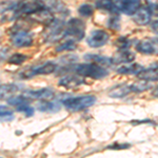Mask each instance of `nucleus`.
I'll return each instance as SVG.
<instances>
[{
  "label": "nucleus",
  "instance_id": "1",
  "mask_svg": "<svg viewBox=\"0 0 158 158\" xmlns=\"http://www.w3.org/2000/svg\"><path fill=\"white\" fill-rule=\"evenodd\" d=\"M140 0H98L96 6L103 11L118 14L134 15L140 7Z\"/></svg>",
  "mask_w": 158,
  "mask_h": 158
},
{
  "label": "nucleus",
  "instance_id": "2",
  "mask_svg": "<svg viewBox=\"0 0 158 158\" xmlns=\"http://www.w3.org/2000/svg\"><path fill=\"white\" fill-rule=\"evenodd\" d=\"M74 70L76 74L81 77H89L93 79H102L108 75V71L106 69L94 62L80 63L76 65Z\"/></svg>",
  "mask_w": 158,
  "mask_h": 158
},
{
  "label": "nucleus",
  "instance_id": "3",
  "mask_svg": "<svg viewBox=\"0 0 158 158\" xmlns=\"http://www.w3.org/2000/svg\"><path fill=\"white\" fill-rule=\"evenodd\" d=\"M96 102V97L93 95H83L78 97H70L63 100V106L71 112H78L90 108Z\"/></svg>",
  "mask_w": 158,
  "mask_h": 158
},
{
  "label": "nucleus",
  "instance_id": "4",
  "mask_svg": "<svg viewBox=\"0 0 158 158\" xmlns=\"http://www.w3.org/2000/svg\"><path fill=\"white\" fill-rule=\"evenodd\" d=\"M85 24L82 20L78 18H73L65 23V35L69 40L79 41L85 37Z\"/></svg>",
  "mask_w": 158,
  "mask_h": 158
},
{
  "label": "nucleus",
  "instance_id": "5",
  "mask_svg": "<svg viewBox=\"0 0 158 158\" xmlns=\"http://www.w3.org/2000/svg\"><path fill=\"white\" fill-rule=\"evenodd\" d=\"M65 35V23L62 20L55 19L43 32V37L49 42H56Z\"/></svg>",
  "mask_w": 158,
  "mask_h": 158
},
{
  "label": "nucleus",
  "instance_id": "6",
  "mask_svg": "<svg viewBox=\"0 0 158 158\" xmlns=\"http://www.w3.org/2000/svg\"><path fill=\"white\" fill-rule=\"evenodd\" d=\"M45 9L42 0H20L16 4V14L33 15Z\"/></svg>",
  "mask_w": 158,
  "mask_h": 158
},
{
  "label": "nucleus",
  "instance_id": "7",
  "mask_svg": "<svg viewBox=\"0 0 158 158\" xmlns=\"http://www.w3.org/2000/svg\"><path fill=\"white\" fill-rule=\"evenodd\" d=\"M136 50L144 55L158 54V37L144 38L140 40L136 45Z\"/></svg>",
  "mask_w": 158,
  "mask_h": 158
},
{
  "label": "nucleus",
  "instance_id": "8",
  "mask_svg": "<svg viewBox=\"0 0 158 158\" xmlns=\"http://www.w3.org/2000/svg\"><path fill=\"white\" fill-rule=\"evenodd\" d=\"M12 43L16 48L30 47L33 43V35L25 30H19L12 36Z\"/></svg>",
  "mask_w": 158,
  "mask_h": 158
},
{
  "label": "nucleus",
  "instance_id": "9",
  "mask_svg": "<svg viewBox=\"0 0 158 158\" xmlns=\"http://www.w3.org/2000/svg\"><path fill=\"white\" fill-rule=\"evenodd\" d=\"M56 63L52 62V61H48V62L43 63L40 67H36L31 69L30 71H25L24 74H22L24 78H30L33 77V76L36 75H48V74H52L56 71Z\"/></svg>",
  "mask_w": 158,
  "mask_h": 158
},
{
  "label": "nucleus",
  "instance_id": "10",
  "mask_svg": "<svg viewBox=\"0 0 158 158\" xmlns=\"http://www.w3.org/2000/svg\"><path fill=\"white\" fill-rule=\"evenodd\" d=\"M109 34L106 31L96 30L91 33L88 38V44L91 48H101L109 41Z\"/></svg>",
  "mask_w": 158,
  "mask_h": 158
},
{
  "label": "nucleus",
  "instance_id": "11",
  "mask_svg": "<svg viewBox=\"0 0 158 158\" xmlns=\"http://www.w3.org/2000/svg\"><path fill=\"white\" fill-rule=\"evenodd\" d=\"M152 17V10L149 6H140L133 15V20L138 25H147L150 23Z\"/></svg>",
  "mask_w": 158,
  "mask_h": 158
},
{
  "label": "nucleus",
  "instance_id": "12",
  "mask_svg": "<svg viewBox=\"0 0 158 158\" xmlns=\"http://www.w3.org/2000/svg\"><path fill=\"white\" fill-rule=\"evenodd\" d=\"M44 6L45 9H48L50 12H52L54 14V16L55 14L67 16L69 13L65 4L62 1H60V0H45Z\"/></svg>",
  "mask_w": 158,
  "mask_h": 158
},
{
  "label": "nucleus",
  "instance_id": "13",
  "mask_svg": "<svg viewBox=\"0 0 158 158\" xmlns=\"http://www.w3.org/2000/svg\"><path fill=\"white\" fill-rule=\"evenodd\" d=\"M31 18H32V20H34V21L39 22V23L44 24L48 27V25H50L55 20V16L48 9H43L41 11L31 15Z\"/></svg>",
  "mask_w": 158,
  "mask_h": 158
},
{
  "label": "nucleus",
  "instance_id": "14",
  "mask_svg": "<svg viewBox=\"0 0 158 158\" xmlns=\"http://www.w3.org/2000/svg\"><path fill=\"white\" fill-rule=\"evenodd\" d=\"M24 96H27V98H33V99H40V100H47L54 96V91L50 88H44L40 89V90L36 91H27L24 94Z\"/></svg>",
  "mask_w": 158,
  "mask_h": 158
},
{
  "label": "nucleus",
  "instance_id": "15",
  "mask_svg": "<svg viewBox=\"0 0 158 158\" xmlns=\"http://www.w3.org/2000/svg\"><path fill=\"white\" fill-rule=\"evenodd\" d=\"M83 83V79L79 75H68L65 77L61 78L59 85L65 89H74L81 85Z\"/></svg>",
  "mask_w": 158,
  "mask_h": 158
},
{
  "label": "nucleus",
  "instance_id": "16",
  "mask_svg": "<svg viewBox=\"0 0 158 158\" xmlns=\"http://www.w3.org/2000/svg\"><path fill=\"white\" fill-rule=\"evenodd\" d=\"M137 77L146 81H158V65L148 69H142Z\"/></svg>",
  "mask_w": 158,
  "mask_h": 158
},
{
  "label": "nucleus",
  "instance_id": "17",
  "mask_svg": "<svg viewBox=\"0 0 158 158\" xmlns=\"http://www.w3.org/2000/svg\"><path fill=\"white\" fill-rule=\"evenodd\" d=\"M18 91V85H14V83L0 85V100H6V99L7 100V99L13 97V95H15Z\"/></svg>",
  "mask_w": 158,
  "mask_h": 158
},
{
  "label": "nucleus",
  "instance_id": "18",
  "mask_svg": "<svg viewBox=\"0 0 158 158\" xmlns=\"http://www.w3.org/2000/svg\"><path fill=\"white\" fill-rule=\"evenodd\" d=\"M141 65L138 63H126V64L121 65L120 68L117 69V72L119 74H126V75H138L142 70Z\"/></svg>",
  "mask_w": 158,
  "mask_h": 158
},
{
  "label": "nucleus",
  "instance_id": "19",
  "mask_svg": "<svg viewBox=\"0 0 158 158\" xmlns=\"http://www.w3.org/2000/svg\"><path fill=\"white\" fill-rule=\"evenodd\" d=\"M135 59L134 53L129 52L128 50H121L115 55V57L112 58L113 63H131Z\"/></svg>",
  "mask_w": 158,
  "mask_h": 158
},
{
  "label": "nucleus",
  "instance_id": "20",
  "mask_svg": "<svg viewBox=\"0 0 158 158\" xmlns=\"http://www.w3.org/2000/svg\"><path fill=\"white\" fill-rule=\"evenodd\" d=\"M131 92V89L128 85H118L113 88L109 92V95L113 98H122Z\"/></svg>",
  "mask_w": 158,
  "mask_h": 158
},
{
  "label": "nucleus",
  "instance_id": "21",
  "mask_svg": "<svg viewBox=\"0 0 158 158\" xmlns=\"http://www.w3.org/2000/svg\"><path fill=\"white\" fill-rule=\"evenodd\" d=\"M85 59L91 60L92 62L94 63H97L99 65H112L114 64L113 60L112 58H106V57H102V56H99V55H85Z\"/></svg>",
  "mask_w": 158,
  "mask_h": 158
},
{
  "label": "nucleus",
  "instance_id": "22",
  "mask_svg": "<svg viewBox=\"0 0 158 158\" xmlns=\"http://www.w3.org/2000/svg\"><path fill=\"white\" fill-rule=\"evenodd\" d=\"M38 110L41 112H56L59 110V106L48 100H41L38 104Z\"/></svg>",
  "mask_w": 158,
  "mask_h": 158
},
{
  "label": "nucleus",
  "instance_id": "23",
  "mask_svg": "<svg viewBox=\"0 0 158 158\" xmlns=\"http://www.w3.org/2000/svg\"><path fill=\"white\" fill-rule=\"evenodd\" d=\"M150 88H151V85H149V81L141 80V79H139V81L133 83L132 85H130V89L133 92H143L149 90Z\"/></svg>",
  "mask_w": 158,
  "mask_h": 158
},
{
  "label": "nucleus",
  "instance_id": "24",
  "mask_svg": "<svg viewBox=\"0 0 158 158\" xmlns=\"http://www.w3.org/2000/svg\"><path fill=\"white\" fill-rule=\"evenodd\" d=\"M0 119L1 120H12L14 119V115L11 110H9L6 106H0Z\"/></svg>",
  "mask_w": 158,
  "mask_h": 158
},
{
  "label": "nucleus",
  "instance_id": "25",
  "mask_svg": "<svg viewBox=\"0 0 158 158\" xmlns=\"http://www.w3.org/2000/svg\"><path fill=\"white\" fill-rule=\"evenodd\" d=\"M27 57L23 54H20V53H16V54H13L11 57L9 58V63L11 64H21L22 62H24Z\"/></svg>",
  "mask_w": 158,
  "mask_h": 158
},
{
  "label": "nucleus",
  "instance_id": "26",
  "mask_svg": "<svg viewBox=\"0 0 158 158\" xmlns=\"http://www.w3.org/2000/svg\"><path fill=\"white\" fill-rule=\"evenodd\" d=\"M78 12L81 16L83 17H89L93 14V7H92L90 4L88 3H85V4H81L78 9Z\"/></svg>",
  "mask_w": 158,
  "mask_h": 158
},
{
  "label": "nucleus",
  "instance_id": "27",
  "mask_svg": "<svg viewBox=\"0 0 158 158\" xmlns=\"http://www.w3.org/2000/svg\"><path fill=\"white\" fill-rule=\"evenodd\" d=\"M16 110H17V111H18V112H21V113H24L25 115H27V117L33 116V114H34V109H33L32 106H30L29 102L21 104V106H18V108H16Z\"/></svg>",
  "mask_w": 158,
  "mask_h": 158
},
{
  "label": "nucleus",
  "instance_id": "28",
  "mask_svg": "<svg viewBox=\"0 0 158 158\" xmlns=\"http://www.w3.org/2000/svg\"><path fill=\"white\" fill-rule=\"evenodd\" d=\"M75 41H73V40H67L64 43H62V44L58 45L57 47V50L58 52H62V51H71V50H74L75 49Z\"/></svg>",
  "mask_w": 158,
  "mask_h": 158
},
{
  "label": "nucleus",
  "instance_id": "29",
  "mask_svg": "<svg viewBox=\"0 0 158 158\" xmlns=\"http://www.w3.org/2000/svg\"><path fill=\"white\" fill-rule=\"evenodd\" d=\"M109 27L113 30H118L119 27V17L116 16V14L114 16H112L109 20Z\"/></svg>",
  "mask_w": 158,
  "mask_h": 158
},
{
  "label": "nucleus",
  "instance_id": "30",
  "mask_svg": "<svg viewBox=\"0 0 158 158\" xmlns=\"http://www.w3.org/2000/svg\"><path fill=\"white\" fill-rule=\"evenodd\" d=\"M151 29H152L153 32L156 33V34L158 35V19L151 22Z\"/></svg>",
  "mask_w": 158,
  "mask_h": 158
},
{
  "label": "nucleus",
  "instance_id": "31",
  "mask_svg": "<svg viewBox=\"0 0 158 158\" xmlns=\"http://www.w3.org/2000/svg\"><path fill=\"white\" fill-rule=\"evenodd\" d=\"M129 148V144H114V146H110L109 149H127Z\"/></svg>",
  "mask_w": 158,
  "mask_h": 158
},
{
  "label": "nucleus",
  "instance_id": "32",
  "mask_svg": "<svg viewBox=\"0 0 158 158\" xmlns=\"http://www.w3.org/2000/svg\"><path fill=\"white\" fill-rule=\"evenodd\" d=\"M151 10H152V12H154L155 14H157V15H158V4H155L154 6L151 7Z\"/></svg>",
  "mask_w": 158,
  "mask_h": 158
},
{
  "label": "nucleus",
  "instance_id": "33",
  "mask_svg": "<svg viewBox=\"0 0 158 158\" xmlns=\"http://www.w3.org/2000/svg\"><path fill=\"white\" fill-rule=\"evenodd\" d=\"M156 94H157V95H158V86H157V88H156Z\"/></svg>",
  "mask_w": 158,
  "mask_h": 158
},
{
  "label": "nucleus",
  "instance_id": "34",
  "mask_svg": "<svg viewBox=\"0 0 158 158\" xmlns=\"http://www.w3.org/2000/svg\"><path fill=\"white\" fill-rule=\"evenodd\" d=\"M0 158H1V157H0Z\"/></svg>",
  "mask_w": 158,
  "mask_h": 158
}]
</instances>
